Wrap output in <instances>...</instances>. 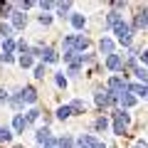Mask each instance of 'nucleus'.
Instances as JSON below:
<instances>
[{
  "label": "nucleus",
  "instance_id": "1",
  "mask_svg": "<svg viewBox=\"0 0 148 148\" xmlns=\"http://www.w3.org/2000/svg\"><path fill=\"white\" fill-rule=\"evenodd\" d=\"M106 91H109L114 99H119V96H123L128 91V82L123 79V77H109V82H106Z\"/></svg>",
  "mask_w": 148,
  "mask_h": 148
},
{
  "label": "nucleus",
  "instance_id": "2",
  "mask_svg": "<svg viewBox=\"0 0 148 148\" xmlns=\"http://www.w3.org/2000/svg\"><path fill=\"white\" fill-rule=\"evenodd\" d=\"M111 32L116 35V40L123 45V47H131V45H133V32H131V27H128V22H123V20H121Z\"/></svg>",
  "mask_w": 148,
  "mask_h": 148
},
{
  "label": "nucleus",
  "instance_id": "3",
  "mask_svg": "<svg viewBox=\"0 0 148 148\" xmlns=\"http://www.w3.org/2000/svg\"><path fill=\"white\" fill-rule=\"evenodd\" d=\"M128 27H131L133 35H136L138 30H148V5H143L141 10L136 12V17H133V22H131Z\"/></svg>",
  "mask_w": 148,
  "mask_h": 148
},
{
  "label": "nucleus",
  "instance_id": "4",
  "mask_svg": "<svg viewBox=\"0 0 148 148\" xmlns=\"http://www.w3.org/2000/svg\"><path fill=\"white\" fill-rule=\"evenodd\" d=\"M94 104L99 106V109H109V106L119 104V99H114L106 89H96V91H94Z\"/></svg>",
  "mask_w": 148,
  "mask_h": 148
},
{
  "label": "nucleus",
  "instance_id": "5",
  "mask_svg": "<svg viewBox=\"0 0 148 148\" xmlns=\"http://www.w3.org/2000/svg\"><path fill=\"white\" fill-rule=\"evenodd\" d=\"M20 99H22V104L35 106L37 104V89H35V86H22V89H20Z\"/></svg>",
  "mask_w": 148,
  "mask_h": 148
},
{
  "label": "nucleus",
  "instance_id": "6",
  "mask_svg": "<svg viewBox=\"0 0 148 148\" xmlns=\"http://www.w3.org/2000/svg\"><path fill=\"white\" fill-rule=\"evenodd\" d=\"M25 25H27V12L15 10L12 17H10V27H12V30H25Z\"/></svg>",
  "mask_w": 148,
  "mask_h": 148
},
{
  "label": "nucleus",
  "instance_id": "7",
  "mask_svg": "<svg viewBox=\"0 0 148 148\" xmlns=\"http://www.w3.org/2000/svg\"><path fill=\"white\" fill-rule=\"evenodd\" d=\"M106 69H111V72H121L123 69V57L121 54H109V57H106Z\"/></svg>",
  "mask_w": 148,
  "mask_h": 148
},
{
  "label": "nucleus",
  "instance_id": "8",
  "mask_svg": "<svg viewBox=\"0 0 148 148\" xmlns=\"http://www.w3.org/2000/svg\"><path fill=\"white\" fill-rule=\"evenodd\" d=\"M114 49H116V42H114L111 37H101V40H99V52L101 54L109 57V54H114Z\"/></svg>",
  "mask_w": 148,
  "mask_h": 148
},
{
  "label": "nucleus",
  "instance_id": "9",
  "mask_svg": "<svg viewBox=\"0 0 148 148\" xmlns=\"http://www.w3.org/2000/svg\"><path fill=\"white\" fill-rule=\"evenodd\" d=\"M69 22H72V27L77 32H82L86 27V15H82V12H72V15H69Z\"/></svg>",
  "mask_w": 148,
  "mask_h": 148
},
{
  "label": "nucleus",
  "instance_id": "10",
  "mask_svg": "<svg viewBox=\"0 0 148 148\" xmlns=\"http://www.w3.org/2000/svg\"><path fill=\"white\" fill-rule=\"evenodd\" d=\"M111 119H114V121H121V123H131V114H128L126 109H121V106H116V109L111 111Z\"/></svg>",
  "mask_w": 148,
  "mask_h": 148
},
{
  "label": "nucleus",
  "instance_id": "11",
  "mask_svg": "<svg viewBox=\"0 0 148 148\" xmlns=\"http://www.w3.org/2000/svg\"><path fill=\"white\" fill-rule=\"evenodd\" d=\"M59 62V54H57V49H52V47H45L42 49V64H57Z\"/></svg>",
  "mask_w": 148,
  "mask_h": 148
},
{
  "label": "nucleus",
  "instance_id": "12",
  "mask_svg": "<svg viewBox=\"0 0 148 148\" xmlns=\"http://www.w3.org/2000/svg\"><path fill=\"white\" fill-rule=\"evenodd\" d=\"M119 104H121V109H126V111H128V109H133V106L138 104V99L131 94V91H126L123 96H119Z\"/></svg>",
  "mask_w": 148,
  "mask_h": 148
},
{
  "label": "nucleus",
  "instance_id": "13",
  "mask_svg": "<svg viewBox=\"0 0 148 148\" xmlns=\"http://www.w3.org/2000/svg\"><path fill=\"white\" fill-rule=\"evenodd\" d=\"M25 128H27L25 116H22V114H15V116H12V133H25Z\"/></svg>",
  "mask_w": 148,
  "mask_h": 148
},
{
  "label": "nucleus",
  "instance_id": "14",
  "mask_svg": "<svg viewBox=\"0 0 148 148\" xmlns=\"http://www.w3.org/2000/svg\"><path fill=\"white\" fill-rule=\"evenodd\" d=\"M128 91H131L136 99H146L148 96V84H128Z\"/></svg>",
  "mask_w": 148,
  "mask_h": 148
},
{
  "label": "nucleus",
  "instance_id": "15",
  "mask_svg": "<svg viewBox=\"0 0 148 148\" xmlns=\"http://www.w3.org/2000/svg\"><path fill=\"white\" fill-rule=\"evenodd\" d=\"M49 138H52V131H49V126H40L35 131V141L40 143V146H42L45 141H49Z\"/></svg>",
  "mask_w": 148,
  "mask_h": 148
},
{
  "label": "nucleus",
  "instance_id": "16",
  "mask_svg": "<svg viewBox=\"0 0 148 148\" xmlns=\"http://www.w3.org/2000/svg\"><path fill=\"white\" fill-rule=\"evenodd\" d=\"M22 116H25V121H27V126H30V123H35V121H40V116H42V111L37 109V106H30V109H27L25 114H22Z\"/></svg>",
  "mask_w": 148,
  "mask_h": 148
},
{
  "label": "nucleus",
  "instance_id": "17",
  "mask_svg": "<svg viewBox=\"0 0 148 148\" xmlns=\"http://www.w3.org/2000/svg\"><path fill=\"white\" fill-rule=\"evenodd\" d=\"M69 109H72V116H79V114H86V101H84V99H74L72 104H69Z\"/></svg>",
  "mask_w": 148,
  "mask_h": 148
},
{
  "label": "nucleus",
  "instance_id": "18",
  "mask_svg": "<svg viewBox=\"0 0 148 148\" xmlns=\"http://www.w3.org/2000/svg\"><path fill=\"white\" fill-rule=\"evenodd\" d=\"M57 17H62V20H69V15H72V3H57Z\"/></svg>",
  "mask_w": 148,
  "mask_h": 148
},
{
  "label": "nucleus",
  "instance_id": "19",
  "mask_svg": "<svg viewBox=\"0 0 148 148\" xmlns=\"http://www.w3.org/2000/svg\"><path fill=\"white\" fill-rule=\"evenodd\" d=\"M121 20H123V17H121V12H116V10L106 12V27H109V30H114V27H116Z\"/></svg>",
  "mask_w": 148,
  "mask_h": 148
},
{
  "label": "nucleus",
  "instance_id": "20",
  "mask_svg": "<svg viewBox=\"0 0 148 148\" xmlns=\"http://www.w3.org/2000/svg\"><path fill=\"white\" fill-rule=\"evenodd\" d=\"M12 12H15V5H12V3H0V17H3V22L10 20Z\"/></svg>",
  "mask_w": 148,
  "mask_h": 148
},
{
  "label": "nucleus",
  "instance_id": "21",
  "mask_svg": "<svg viewBox=\"0 0 148 148\" xmlns=\"http://www.w3.org/2000/svg\"><path fill=\"white\" fill-rule=\"evenodd\" d=\"M109 126H111V123H109V119H106V116L94 119V131H96V133H104V131H109Z\"/></svg>",
  "mask_w": 148,
  "mask_h": 148
},
{
  "label": "nucleus",
  "instance_id": "22",
  "mask_svg": "<svg viewBox=\"0 0 148 148\" xmlns=\"http://www.w3.org/2000/svg\"><path fill=\"white\" fill-rule=\"evenodd\" d=\"M89 37H84V35H77V45H74V52H77V54H82V52H84V49L86 47H89Z\"/></svg>",
  "mask_w": 148,
  "mask_h": 148
},
{
  "label": "nucleus",
  "instance_id": "23",
  "mask_svg": "<svg viewBox=\"0 0 148 148\" xmlns=\"http://www.w3.org/2000/svg\"><path fill=\"white\" fill-rule=\"evenodd\" d=\"M17 64H20L22 69H32L35 67V57H32V54H20V57H17Z\"/></svg>",
  "mask_w": 148,
  "mask_h": 148
},
{
  "label": "nucleus",
  "instance_id": "24",
  "mask_svg": "<svg viewBox=\"0 0 148 148\" xmlns=\"http://www.w3.org/2000/svg\"><path fill=\"white\" fill-rule=\"evenodd\" d=\"M52 77H54V84H57L59 89H67V86H69V79L64 77V72H54Z\"/></svg>",
  "mask_w": 148,
  "mask_h": 148
},
{
  "label": "nucleus",
  "instance_id": "25",
  "mask_svg": "<svg viewBox=\"0 0 148 148\" xmlns=\"http://www.w3.org/2000/svg\"><path fill=\"white\" fill-rule=\"evenodd\" d=\"M54 116H57L59 121H67V119L72 116V109H69V104H64V106H59V109H57V114H54Z\"/></svg>",
  "mask_w": 148,
  "mask_h": 148
},
{
  "label": "nucleus",
  "instance_id": "26",
  "mask_svg": "<svg viewBox=\"0 0 148 148\" xmlns=\"http://www.w3.org/2000/svg\"><path fill=\"white\" fill-rule=\"evenodd\" d=\"M15 49H17V40H12V37L10 40H3V52L5 54H12Z\"/></svg>",
  "mask_w": 148,
  "mask_h": 148
},
{
  "label": "nucleus",
  "instance_id": "27",
  "mask_svg": "<svg viewBox=\"0 0 148 148\" xmlns=\"http://www.w3.org/2000/svg\"><path fill=\"white\" fill-rule=\"evenodd\" d=\"M8 104H10V106H12V109H17V111H20V109H22V106H25V104H22V99H20V89H17V91H15V94H12V96H10V99H8Z\"/></svg>",
  "mask_w": 148,
  "mask_h": 148
},
{
  "label": "nucleus",
  "instance_id": "28",
  "mask_svg": "<svg viewBox=\"0 0 148 148\" xmlns=\"http://www.w3.org/2000/svg\"><path fill=\"white\" fill-rule=\"evenodd\" d=\"M10 37H12L10 22H0V40H10Z\"/></svg>",
  "mask_w": 148,
  "mask_h": 148
},
{
  "label": "nucleus",
  "instance_id": "29",
  "mask_svg": "<svg viewBox=\"0 0 148 148\" xmlns=\"http://www.w3.org/2000/svg\"><path fill=\"white\" fill-rule=\"evenodd\" d=\"M45 74H47V67H45L42 62L32 67V77H35V79H45Z\"/></svg>",
  "mask_w": 148,
  "mask_h": 148
},
{
  "label": "nucleus",
  "instance_id": "30",
  "mask_svg": "<svg viewBox=\"0 0 148 148\" xmlns=\"http://www.w3.org/2000/svg\"><path fill=\"white\" fill-rule=\"evenodd\" d=\"M133 74L138 77V84H148V69H143V67H136V69H133Z\"/></svg>",
  "mask_w": 148,
  "mask_h": 148
},
{
  "label": "nucleus",
  "instance_id": "31",
  "mask_svg": "<svg viewBox=\"0 0 148 148\" xmlns=\"http://www.w3.org/2000/svg\"><path fill=\"white\" fill-rule=\"evenodd\" d=\"M74 45H77V35H64L62 49H74Z\"/></svg>",
  "mask_w": 148,
  "mask_h": 148
},
{
  "label": "nucleus",
  "instance_id": "32",
  "mask_svg": "<svg viewBox=\"0 0 148 148\" xmlns=\"http://www.w3.org/2000/svg\"><path fill=\"white\" fill-rule=\"evenodd\" d=\"M57 143H59V148H74V138L72 136H59Z\"/></svg>",
  "mask_w": 148,
  "mask_h": 148
},
{
  "label": "nucleus",
  "instance_id": "33",
  "mask_svg": "<svg viewBox=\"0 0 148 148\" xmlns=\"http://www.w3.org/2000/svg\"><path fill=\"white\" fill-rule=\"evenodd\" d=\"M12 136H15V133H12V128H8V126H0V141H12Z\"/></svg>",
  "mask_w": 148,
  "mask_h": 148
},
{
  "label": "nucleus",
  "instance_id": "34",
  "mask_svg": "<svg viewBox=\"0 0 148 148\" xmlns=\"http://www.w3.org/2000/svg\"><path fill=\"white\" fill-rule=\"evenodd\" d=\"M126 123H121V121H114V123H111V131H114V133H116V136H123V133H126Z\"/></svg>",
  "mask_w": 148,
  "mask_h": 148
},
{
  "label": "nucleus",
  "instance_id": "35",
  "mask_svg": "<svg viewBox=\"0 0 148 148\" xmlns=\"http://www.w3.org/2000/svg\"><path fill=\"white\" fill-rule=\"evenodd\" d=\"M52 20H54V15H49V12H42V15H37V22H40V25H52Z\"/></svg>",
  "mask_w": 148,
  "mask_h": 148
},
{
  "label": "nucleus",
  "instance_id": "36",
  "mask_svg": "<svg viewBox=\"0 0 148 148\" xmlns=\"http://www.w3.org/2000/svg\"><path fill=\"white\" fill-rule=\"evenodd\" d=\"M37 5H40V10H42V12H49V10L57 8V3H52V0H42V3H37Z\"/></svg>",
  "mask_w": 148,
  "mask_h": 148
},
{
  "label": "nucleus",
  "instance_id": "37",
  "mask_svg": "<svg viewBox=\"0 0 148 148\" xmlns=\"http://www.w3.org/2000/svg\"><path fill=\"white\" fill-rule=\"evenodd\" d=\"M64 77H74V79H77V77H82V67H67V72H64Z\"/></svg>",
  "mask_w": 148,
  "mask_h": 148
},
{
  "label": "nucleus",
  "instance_id": "38",
  "mask_svg": "<svg viewBox=\"0 0 148 148\" xmlns=\"http://www.w3.org/2000/svg\"><path fill=\"white\" fill-rule=\"evenodd\" d=\"M35 5H37L35 0H22V3H17V10H22V12H27V10H30V8H35Z\"/></svg>",
  "mask_w": 148,
  "mask_h": 148
},
{
  "label": "nucleus",
  "instance_id": "39",
  "mask_svg": "<svg viewBox=\"0 0 148 148\" xmlns=\"http://www.w3.org/2000/svg\"><path fill=\"white\" fill-rule=\"evenodd\" d=\"M12 62H17L15 54H5V52H0V64H12Z\"/></svg>",
  "mask_w": 148,
  "mask_h": 148
},
{
  "label": "nucleus",
  "instance_id": "40",
  "mask_svg": "<svg viewBox=\"0 0 148 148\" xmlns=\"http://www.w3.org/2000/svg\"><path fill=\"white\" fill-rule=\"evenodd\" d=\"M42 45H35V47H30V54H32V57H35V59H42Z\"/></svg>",
  "mask_w": 148,
  "mask_h": 148
},
{
  "label": "nucleus",
  "instance_id": "41",
  "mask_svg": "<svg viewBox=\"0 0 148 148\" xmlns=\"http://www.w3.org/2000/svg\"><path fill=\"white\" fill-rule=\"evenodd\" d=\"M17 52H20V54H30V45L20 40V42H17Z\"/></svg>",
  "mask_w": 148,
  "mask_h": 148
},
{
  "label": "nucleus",
  "instance_id": "42",
  "mask_svg": "<svg viewBox=\"0 0 148 148\" xmlns=\"http://www.w3.org/2000/svg\"><path fill=\"white\" fill-rule=\"evenodd\" d=\"M138 59H141V64H143V69H148V49H143V52L138 54Z\"/></svg>",
  "mask_w": 148,
  "mask_h": 148
},
{
  "label": "nucleus",
  "instance_id": "43",
  "mask_svg": "<svg viewBox=\"0 0 148 148\" xmlns=\"http://www.w3.org/2000/svg\"><path fill=\"white\" fill-rule=\"evenodd\" d=\"M8 99H10L8 89H3V86H0V104H8Z\"/></svg>",
  "mask_w": 148,
  "mask_h": 148
},
{
  "label": "nucleus",
  "instance_id": "44",
  "mask_svg": "<svg viewBox=\"0 0 148 148\" xmlns=\"http://www.w3.org/2000/svg\"><path fill=\"white\" fill-rule=\"evenodd\" d=\"M94 54H89V52H86V54H82V64H91V62H94Z\"/></svg>",
  "mask_w": 148,
  "mask_h": 148
},
{
  "label": "nucleus",
  "instance_id": "45",
  "mask_svg": "<svg viewBox=\"0 0 148 148\" xmlns=\"http://www.w3.org/2000/svg\"><path fill=\"white\" fill-rule=\"evenodd\" d=\"M111 8H114V10H121V8H126V3H123V0H114V3H111Z\"/></svg>",
  "mask_w": 148,
  "mask_h": 148
},
{
  "label": "nucleus",
  "instance_id": "46",
  "mask_svg": "<svg viewBox=\"0 0 148 148\" xmlns=\"http://www.w3.org/2000/svg\"><path fill=\"white\" fill-rule=\"evenodd\" d=\"M136 148H148V141H143V138H141V141H136Z\"/></svg>",
  "mask_w": 148,
  "mask_h": 148
},
{
  "label": "nucleus",
  "instance_id": "47",
  "mask_svg": "<svg viewBox=\"0 0 148 148\" xmlns=\"http://www.w3.org/2000/svg\"><path fill=\"white\" fill-rule=\"evenodd\" d=\"M91 148H109V146H104L101 141H94V143H91Z\"/></svg>",
  "mask_w": 148,
  "mask_h": 148
},
{
  "label": "nucleus",
  "instance_id": "48",
  "mask_svg": "<svg viewBox=\"0 0 148 148\" xmlns=\"http://www.w3.org/2000/svg\"><path fill=\"white\" fill-rule=\"evenodd\" d=\"M12 148H22V146H20V143H17V146H12Z\"/></svg>",
  "mask_w": 148,
  "mask_h": 148
},
{
  "label": "nucleus",
  "instance_id": "49",
  "mask_svg": "<svg viewBox=\"0 0 148 148\" xmlns=\"http://www.w3.org/2000/svg\"><path fill=\"white\" fill-rule=\"evenodd\" d=\"M109 148H114V146H109Z\"/></svg>",
  "mask_w": 148,
  "mask_h": 148
},
{
  "label": "nucleus",
  "instance_id": "50",
  "mask_svg": "<svg viewBox=\"0 0 148 148\" xmlns=\"http://www.w3.org/2000/svg\"><path fill=\"white\" fill-rule=\"evenodd\" d=\"M133 148H136V146H133Z\"/></svg>",
  "mask_w": 148,
  "mask_h": 148
}]
</instances>
